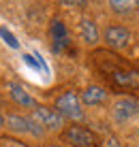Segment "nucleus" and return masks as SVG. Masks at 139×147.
Segmentation results:
<instances>
[{
	"instance_id": "nucleus-1",
	"label": "nucleus",
	"mask_w": 139,
	"mask_h": 147,
	"mask_svg": "<svg viewBox=\"0 0 139 147\" xmlns=\"http://www.w3.org/2000/svg\"><path fill=\"white\" fill-rule=\"evenodd\" d=\"M99 68L105 73V77L122 90H137L139 88V70L120 62V60H109L105 53H99Z\"/></svg>"
},
{
	"instance_id": "nucleus-16",
	"label": "nucleus",
	"mask_w": 139,
	"mask_h": 147,
	"mask_svg": "<svg viewBox=\"0 0 139 147\" xmlns=\"http://www.w3.org/2000/svg\"><path fill=\"white\" fill-rule=\"evenodd\" d=\"M64 7H86V2H69V0H64Z\"/></svg>"
},
{
	"instance_id": "nucleus-8",
	"label": "nucleus",
	"mask_w": 139,
	"mask_h": 147,
	"mask_svg": "<svg viewBox=\"0 0 139 147\" xmlns=\"http://www.w3.org/2000/svg\"><path fill=\"white\" fill-rule=\"evenodd\" d=\"M77 34H79L81 43L88 45V47H96L101 36H103L96 19H92V17H81L79 19V24H77Z\"/></svg>"
},
{
	"instance_id": "nucleus-2",
	"label": "nucleus",
	"mask_w": 139,
	"mask_h": 147,
	"mask_svg": "<svg viewBox=\"0 0 139 147\" xmlns=\"http://www.w3.org/2000/svg\"><path fill=\"white\" fill-rule=\"evenodd\" d=\"M109 115L118 126L128 124V121H133L135 117H139V100L131 94L118 96L109 107Z\"/></svg>"
},
{
	"instance_id": "nucleus-15",
	"label": "nucleus",
	"mask_w": 139,
	"mask_h": 147,
	"mask_svg": "<svg viewBox=\"0 0 139 147\" xmlns=\"http://www.w3.org/2000/svg\"><path fill=\"white\" fill-rule=\"evenodd\" d=\"M0 147H26V145L17 143V141H11V139H4V141H0Z\"/></svg>"
},
{
	"instance_id": "nucleus-18",
	"label": "nucleus",
	"mask_w": 139,
	"mask_h": 147,
	"mask_svg": "<svg viewBox=\"0 0 139 147\" xmlns=\"http://www.w3.org/2000/svg\"><path fill=\"white\" fill-rule=\"evenodd\" d=\"M47 147H62V145H47Z\"/></svg>"
},
{
	"instance_id": "nucleus-17",
	"label": "nucleus",
	"mask_w": 139,
	"mask_h": 147,
	"mask_svg": "<svg viewBox=\"0 0 139 147\" xmlns=\"http://www.w3.org/2000/svg\"><path fill=\"white\" fill-rule=\"evenodd\" d=\"M4 124H7V117H4V115L0 113V128H4Z\"/></svg>"
},
{
	"instance_id": "nucleus-4",
	"label": "nucleus",
	"mask_w": 139,
	"mask_h": 147,
	"mask_svg": "<svg viewBox=\"0 0 139 147\" xmlns=\"http://www.w3.org/2000/svg\"><path fill=\"white\" fill-rule=\"evenodd\" d=\"M62 141L71 147H99V134L81 124H73L62 130Z\"/></svg>"
},
{
	"instance_id": "nucleus-14",
	"label": "nucleus",
	"mask_w": 139,
	"mask_h": 147,
	"mask_svg": "<svg viewBox=\"0 0 139 147\" xmlns=\"http://www.w3.org/2000/svg\"><path fill=\"white\" fill-rule=\"evenodd\" d=\"M0 38H2L4 43H7L9 47H11V49H19V43H17V38H15V36H13V34L9 32V30L4 28V26L0 28Z\"/></svg>"
},
{
	"instance_id": "nucleus-10",
	"label": "nucleus",
	"mask_w": 139,
	"mask_h": 147,
	"mask_svg": "<svg viewBox=\"0 0 139 147\" xmlns=\"http://www.w3.org/2000/svg\"><path fill=\"white\" fill-rule=\"evenodd\" d=\"M107 96H109V92L103 85H88L79 94V98H81V105H86V107H101L107 102Z\"/></svg>"
},
{
	"instance_id": "nucleus-3",
	"label": "nucleus",
	"mask_w": 139,
	"mask_h": 147,
	"mask_svg": "<svg viewBox=\"0 0 139 147\" xmlns=\"http://www.w3.org/2000/svg\"><path fill=\"white\" fill-rule=\"evenodd\" d=\"M56 111L64 119H71V121L84 119V105H81L79 94L73 92V90H66V92H62L56 98Z\"/></svg>"
},
{
	"instance_id": "nucleus-5",
	"label": "nucleus",
	"mask_w": 139,
	"mask_h": 147,
	"mask_svg": "<svg viewBox=\"0 0 139 147\" xmlns=\"http://www.w3.org/2000/svg\"><path fill=\"white\" fill-rule=\"evenodd\" d=\"M30 117L37 121L45 132H47V130L56 132V130H62V128H64V117H62L56 109H51V107L37 105V107L32 109V115H30Z\"/></svg>"
},
{
	"instance_id": "nucleus-11",
	"label": "nucleus",
	"mask_w": 139,
	"mask_h": 147,
	"mask_svg": "<svg viewBox=\"0 0 139 147\" xmlns=\"http://www.w3.org/2000/svg\"><path fill=\"white\" fill-rule=\"evenodd\" d=\"M109 9H111V13H116V15H131L139 9V2L137 0H111Z\"/></svg>"
},
{
	"instance_id": "nucleus-7",
	"label": "nucleus",
	"mask_w": 139,
	"mask_h": 147,
	"mask_svg": "<svg viewBox=\"0 0 139 147\" xmlns=\"http://www.w3.org/2000/svg\"><path fill=\"white\" fill-rule=\"evenodd\" d=\"M103 40L111 49H124L131 43V30L126 26H122V24H109L103 30Z\"/></svg>"
},
{
	"instance_id": "nucleus-12",
	"label": "nucleus",
	"mask_w": 139,
	"mask_h": 147,
	"mask_svg": "<svg viewBox=\"0 0 139 147\" xmlns=\"http://www.w3.org/2000/svg\"><path fill=\"white\" fill-rule=\"evenodd\" d=\"M49 34H51V40H66V38H71L69 30H66L62 19H54V22L49 24Z\"/></svg>"
},
{
	"instance_id": "nucleus-9",
	"label": "nucleus",
	"mask_w": 139,
	"mask_h": 147,
	"mask_svg": "<svg viewBox=\"0 0 139 147\" xmlns=\"http://www.w3.org/2000/svg\"><path fill=\"white\" fill-rule=\"evenodd\" d=\"M7 90H9V96L13 98V102L17 105V107H22V109H34V107H37V100L30 96V92L24 88L22 83H17V81H9Z\"/></svg>"
},
{
	"instance_id": "nucleus-13",
	"label": "nucleus",
	"mask_w": 139,
	"mask_h": 147,
	"mask_svg": "<svg viewBox=\"0 0 139 147\" xmlns=\"http://www.w3.org/2000/svg\"><path fill=\"white\" fill-rule=\"evenodd\" d=\"M71 47H73V40L66 38V40H51V51L56 55H62V53H71Z\"/></svg>"
},
{
	"instance_id": "nucleus-6",
	"label": "nucleus",
	"mask_w": 139,
	"mask_h": 147,
	"mask_svg": "<svg viewBox=\"0 0 139 147\" xmlns=\"http://www.w3.org/2000/svg\"><path fill=\"white\" fill-rule=\"evenodd\" d=\"M7 126L9 130L13 132H19V134H30L34 139H43L45 136V130L34 121L30 115H17V113H9L7 115Z\"/></svg>"
}]
</instances>
